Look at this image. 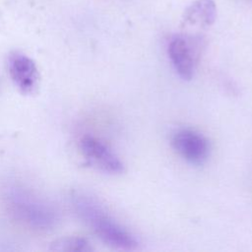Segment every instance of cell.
I'll list each match as a JSON object with an SVG mask.
<instances>
[{
  "label": "cell",
  "instance_id": "2",
  "mask_svg": "<svg viewBox=\"0 0 252 252\" xmlns=\"http://www.w3.org/2000/svg\"><path fill=\"white\" fill-rule=\"evenodd\" d=\"M73 205L79 217L105 243L124 250H133L138 246L136 238L93 198L85 195L75 196Z\"/></svg>",
  "mask_w": 252,
  "mask_h": 252
},
{
  "label": "cell",
  "instance_id": "4",
  "mask_svg": "<svg viewBox=\"0 0 252 252\" xmlns=\"http://www.w3.org/2000/svg\"><path fill=\"white\" fill-rule=\"evenodd\" d=\"M168 55L174 70L183 80H191L197 62V47L193 39L184 35L173 36L168 43Z\"/></svg>",
  "mask_w": 252,
  "mask_h": 252
},
{
  "label": "cell",
  "instance_id": "6",
  "mask_svg": "<svg viewBox=\"0 0 252 252\" xmlns=\"http://www.w3.org/2000/svg\"><path fill=\"white\" fill-rule=\"evenodd\" d=\"M172 145L177 153L193 164L203 163L209 156V144L200 133L183 129L176 132L172 138Z\"/></svg>",
  "mask_w": 252,
  "mask_h": 252
},
{
  "label": "cell",
  "instance_id": "1",
  "mask_svg": "<svg viewBox=\"0 0 252 252\" xmlns=\"http://www.w3.org/2000/svg\"><path fill=\"white\" fill-rule=\"evenodd\" d=\"M4 200L11 214L32 229L46 231L53 228L58 220L52 205L22 186H7Z\"/></svg>",
  "mask_w": 252,
  "mask_h": 252
},
{
  "label": "cell",
  "instance_id": "8",
  "mask_svg": "<svg viewBox=\"0 0 252 252\" xmlns=\"http://www.w3.org/2000/svg\"><path fill=\"white\" fill-rule=\"evenodd\" d=\"M51 249L56 251H88L90 247L84 238L69 237L54 242Z\"/></svg>",
  "mask_w": 252,
  "mask_h": 252
},
{
  "label": "cell",
  "instance_id": "7",
  "mask_svg": "<svg viewBox=\"0 0 252 252\" xmlns=\"http://www.w3.org/2000/svg\"><path fill=\"white\" fill-rule=\"evenodd\" d=\"M216 14V5L213 0H197L185 11L184 21L191 25L210 26L214 23Z\"/></svg>",
  "mask_w": 252,
  "mask_h": 252
},
{
  "label": "cell",
  "instance_id": "3",
  "mask_svg": "<svg viewBox=\"0 0 252 252\" xmlns=\"http://www.w3.org/2000/svg\"><path fill=\"white\" fill-rule=\"evenodd\" d=\"M80 147L87 160L97 169L112 174L123 171V163L119 158L99 139L85 136L81 140Z\"/></svg>",
  "mask_w": 252,
  "mask_h": 252
},
{
  "label": "cell",
  "instance_id": "5",
  "mask_svg": "<svg viewBox=\"0 0 252 252\" xmlns=\"http://www.w3.org/2000/svg\"><path fill=\"white\" fill-rule=\"evenodd\" d=\"M8 70L16 87L23 94H32L38 85L37 67L29 56L14 52L8 58Z\"/></svg>",
  "mask_w": 252,
  "mask_h": 252
}]
</instances>
